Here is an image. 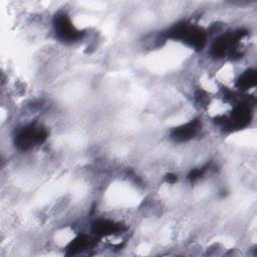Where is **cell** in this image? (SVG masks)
<instances>
[{
	"instance_id": "7a4b0ae2",
	"label": "cell",
	"mask_w": 257,
	"mask_h": 257,
	"mask_svg": "<svg viewBox=\"0 0 257 257\" xmlns=\"http://www.w3.org/2000/svg\"><path fill=\"white\" fill-rule=\"evenodd\" d=\"M256 83V70L246 69L243 71L236 80V86L241 90L249 89Z\"/></svg>"
},
{
	"instance_id": "6da1fadb",
	"label": "cell",
	"mask_w": 257,
	"mask_h": 257,
	"mask_svg": "<svg viewBox=\"0 0 257 257\" xmlns=\"http://www.w3.org/2000/svg\"><path fill=\"white\" fill-rule=\"evenodd\" d=\"M54 30L56 37L65 42H72L80 37V31L74 27L70 18L65 13L55 15Z\"/></svg>"
}]
</instances>
